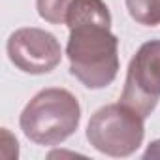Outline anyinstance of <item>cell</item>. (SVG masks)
<instances>
[{
  "mask_svg": "<svg viewBox=\"0 0 160 160\" xmlns=\"http://www.w3.org/2000/svg\"><path fill=\"white\" fill-rule=\"evenodd\" d=\"M66 25L70 73L91 91L109 87L119 73V40L111 32V13L104 0H73Z\"/></svg>",
  "mask_w": 160,
  "mask_h": 160,
  "instance_id": "cell-1",
  "label": "cell"
},
{
  "mask_svg": "<svg viewBox=\"0 0 160 160\" xmlns=\"http://www.w3.org/2000/svg\"><path fill=\"white\" fill-rule=\"evenodd\" d=\"M81 106L77 98L60 87L40 91L23 109L19 126L36 145H60L79 126Z\"/></svg>",
  "mask_w": 160,
  "mask_h": 160,
  "instance_id": "cell-2",
  "label": "cell"
},
{
  "mask_svg": "<svg viewBox=\"0 0 160 160\" xmlns=\"http://www.w3.org/2000/svg\"><path fill=\"white\" fill-rule=\"evenodd\" d=\"M145 119L124 104L100 108L87 124L89 143L108 156L124 158L134 154L145 138Z\"/></svg>",
  "mask_w": 160,
  "mask_h": 160,
  "instance_id": "cell-3",
  "label": "cell"
},
{
  "mask_svg": "<svg viewBox=\"0 0 160 160\" xmlns=\"http://www.w3.org/2000/svg\"><path fill=\"white\" fill-rule=\"evenodd\" d=\"M160 100V40L145 42L132 57L121 104L147 119Z\"/></svg>",
  "mask_w": 160,
  "mask_h": 160,
  "instance_id": "cell-4",
  "label": "cell"
},
{
  "mask_svg": "<svg viewBox=\"0 0 160 160\" xmlns=\"http://www.w3.org/2000/svg\"><path fill=\"white\" fill-rule=\"evenodd\" d=\"M6 49L12 64L30 75L49 73L62 60V49L57 36L38 27L15 30L8 38Z\"/></svg>",
  "mask_w": 160,
  "mask_h": 160,
  "instance_id": "cell-5",
  "label": "cell"
},
{
  "mask_svg": "<svg viewBox=\"0 0 160 160\" xmlns=\"http://www.w3.org/2000/svg\"><path fill=\"white\" fill-rule=\"evenodd\" d=\"M130 17L145 27L160 25V0H126Z\"/></svg>",
  "mask_w": 160,
  "mask_h": 160,
  "instance_id": "cell-6",
  "label": "cell"
},
{
  "mask_svg": "<svg viewBox=\"0 0 160 160\" xmlns=\"http://www.w3.org/2000/svg\"><path fill=\"white\" fill-rule=\"evenodd\" d=\"M73 0H36L38 15L51 25H66V15Z\"/></svg>",
  "mask_w": 160,
  "mask_h": 160,
  "instance_id": "cell-7",
  "label": "cell"
},
{
  "mask_svg": "<svg viewBox=\"0 0 160 160\" xmlns=\"http://www.w3.org/2000/svg\"><path fill=\"white\" fill-rule=\"evenodd\" d=\"M143 158H160V139L149 143V147H147Z\"/></svg>",
  "mask_w": 160,
  "mask_h": 160,
  "instance_id": "cell-8",
  "label": "cell"
}]
</instances>
